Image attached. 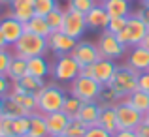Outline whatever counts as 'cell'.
<instances>
[{
	"instance_id": "5",
	"label": "cell",
	"mask_w": 149,
	"mask_h": 137,
	"mask_svg": "<svg viewBox=\"0 0 149 137\" xmlns=\"http://www.w3.org/2000/svg\"><path fill=\"white\" fill-rule=\"evenodd\" d=\"M147 30L149 28L146 26V23H143L136 13H130L128 19H127L125 28L117 34V38H119L121 43H125L127 47H136V45L142 43V40L147 34Z\"/></svg>"
},
{
	"instance_id": "46",
	"label": "cell",
	"mask_w": 149,
	"mask_h": 137,
	"mask_svg": "<svg viewBox=\"0 0 149 137\" xmlns=\"http://www.w3.org/2000/svg\"><path fill=\"white\" fill-rule=\"evenodd\" d=\"M13 0H0V6H10Z\"/></svg>"
},
{
	"instance_id": "24",
	"label": "cell",
	"mask_w": 149,
	"mask_h": 137,
	"mask_svg": "<svg viewBox=\"0 0 149 137\" xmlns=\"http://www.w3.org/2000/svg\"><path fill=\"white\" fill-rule=\"evenodd\" d=\"M25 30H26V32H32V34H38V36H42V38H47L51 34L47 19L40 17V15H34V17L25 25Z\"/></svg>"
},
{
	"instance_id": "34",
	"label": "cell",
	"mask_w": 149,
	"mask_h": 137,
	"mask_svg": "<svg viewBox=\"0 0 149 137\" xmlns=\"http://www.w3.org/2000/svg\"><path fill=\"white\" fill-rule=\"evenodd\" d=\"M30 130V115L29 116H19V118H13V134L26 137Z\"/></svg>"
},
{
	"instance_id": "38",
	"label": "cell",
	"mask_w": 149,
	"mask_h": 137,
	"mask_svg": "<svg viewBox=\"0 0 149 137\" xmlns=\"http://www.w3.org/2000/svg\"><path fill=\"white\" fill-rule=\"evenodd\" d=\"M83 137H113V134H109V131L102 130L100 126H91Z\"/></svg>"
},
{
	"instance_id": "28",
	"label": "cell",
	"mask_w": 149,
	"mask_h": 137,
	"mask_svg": "<svg viewBox=\"0 0 149 137\" xmlns=\"http://www.w3.org/2000/svg\"><path fill=\"white\" fill-rule=\"evenodd\" d=\"M87 130H89V126L83 122V120H79L76 116V118H70V122H68V126H66L64 134L68 135V137H83L85 134H87Z\"/></svg>"
},
{
	"instance_id": "3",
	"label": "cell",
	"mask_w": 149,
	"mask_h": 137,
	"mask_svg": "<svg viewBox=\"0 0 149 137\" xmlns=\"http://www.w3.org/2000/svg\"><path fill=\"white\" fill-rule=\"evenodd\" d=\"M138 75L140 73L136 70H132L130 66H119L113 75L109 87L115 90V94L119 96V100H125L128 98L134 90H138Z\"/></svg>"
},
{
	"instance_id": "29",
	"label": "cell",
	"mask_w": 149,
	"mask_h": 137,
	"mask_svg": "<svg viewBox=\"0 0 149 137\" xmlns=\"http://www.w3.org/2000/svg\"><path fill=\"white\" fill-rule=\"evenodd\" d=\"M57 8H61L58 0H34V13L40 15V17H47Z\"/></svg>"
},
{
	"instance_id": "7",
	"label": "cell",
	"mask_w": 149,
	"mask_h": 137,
	"mask_svg": "<svg viewBox=\"0 0 149 137\" xmlns=\"http://www.w3.org/2000/svg\"><path fill=\"white\" fill-rule=\"evenodd\" d=\"M117 68L119 66L115 64V60H109V58H100V60H96L93 66H87V68L81 70V73L83 75H89L93 77V79L96 81V83L100 85H109L113 79V75H115Z\"/></svg>"
},
{
	"instance_id": "6",
	"label": "cell",
	"mask_w": 149,
	"mask_h": 137,
	"mask_svg": "<svg viewBox=\"0 0 149 137\" xmlns=\"http://www.w3.org/2000/svg\"><path fill=\"white\" fill-rule=\"evenodd\" d=\"M102 90V85L96 83L93 77L89 75H79L70 83V96H76L81 101H95L98 100V94Z\"/></svg>"
},
{
	"instance_id": "26",
	"label": "cell",
	"mask_w": 149,
	"mask_h": 137,
	"mask_svg": "<svg viewBox=\"0 0 149 137\" xmlns=\"http://www.w3.org/2000/svg\"><path fill=\"white\" fill-rule=\"evenodd\" d=\"M128 103L132 105L134 109H138L143 116L149 113V92H143V90H134L130 96L127 98Z\"/></svg>"
},
{
	"instance_id": "39",
	"label": "cell",
	"mask_w": 149,
	"mask_h": 137,
	"mask_svg": "<svg viewBox=\"0 0 149 137\" xmlns=\"http://www.w3.org/2000/svg\"><path fill=\"white\" fill-rule=\"evenodd\" d=\"M11 81L8 79V75H0V98H6L10 94Z\"/></svg>"
},
{
	"instance_id": "21",
	"label": "cell",
	"mask_w": 149,
	"mask_h": 137,
	"mask_svg": "<svg viewBox=\"0 0 149 137\" xmlns=\"http://www.w3.org/2000/svg\"><path fill=\"white\" fill-rule=\"evenodd\" d=\"M26 73H29V68H26V58L13 54V56H11V62H10V68H8V72H6L8 79H10L11 83H17V81H21Z\"/></svg>"
},
{
	"instance_id": "32",
	"label": "cell",
	"mask_w": 149,
	"mask_h": 137,
	"mask_svg": "<svg viewBox=\"0 0 149 137\" xmlns=\"http://www.w3.org/2000/svg\"><path fill=\"white\" fill-rule=\"evenodd\" d=\"M10 98H13V100L17 101V103H21V105H23V107H25L29 113L38 111V105H36V96H34V94L25 92V94H15V96H10Z\"/></svg>"
},
{
	"instance_id": "51",
	"label": "cell",
	"mask_w": 149,
	"mask_h": 137,
	"mask_svg": "<svg viewBox=\"0 0 149 137\" xmlns=\"http://www.w3.org/2000/svg\"><path fill=\"white\" fill-rule=\"evenodd\" d=\"M10 137H23V135H17V134H13V135H10Z\"/></svg>"
},
{
	"instance_id": "14",
	"label": "cell",
	"mask_w": 149,
	"mask_h": 137,
	"mask_svg": "<svg viewBox=\"0 0 149 137\" xmlns=\"http://www.w3.org/2000/svg\"><path fill=\"white\" fill-rule=\"evenodd\" d=\"M127 66H130L138 73L149 72V51L142 45L130 47V51L127 53Z\"/></svg>"
},
{
	"instance_id": "15",
	"label": "cell",
	"mask_w": 149,
	"mask_h": 137,
	"mask_svg": "<svg viewBox=\"0 0 149 137\" xmlns=\"http://www.w3.org/2000/svg\"><path fill=\"white\" fill-rule=\"evenodd\" d=\"M11 17H15L17 21H21L23 25L30 21L34 17V0H13L10 4V13Z\"/></svg>"
},
{
	"instance_id": "19",
	"label": "cell",
	"mask_w": 149,
	"mask_h": 137,
	"mask_svg": "<svg viewBox=\"0 0 149 137\" xmlns=\"http://www.w3.org/2000/svg\"><path fill=\"white\" fill-rule=\"evenodd\" d=\"M100 109L102 107H100V103L96 100L95 101H83L77 118L83 120L89 128H91V126H96V124H98V116H100Z\"/></svg>"
},
{
	"instance_id": "12",
	"label": "cell",
	"mask_w": 149,
	"mask_h": 137,
	"mask_svg": "<svg viewBox=\"0 0 149 137\" xmlns=\"http://www.w3.org/2000/svg\"><path fill=\"white\" fill-rule=\"evenodd\" d=\"M45 40H47V49L51 53H55L57 56H61V54H70L74 51V47L77 45V40L70 38L68 34H64L62 30L61 32H51Z\"/></svg>"
},
{
	"instance_id": "9",
	"label": "cell",
	"mask_w": 149,
	"mask_h": 137,
	"mask_svg": "<svg viewBox=\"0 0 149 137\" xmlns=\"http://www.w3.org/2000/svg\"><path fill=\"white\" fill-rule=\"evenodd\" d=\"M96 45H98L100 56L102 58H109V60H117V58H121L125 53H127V45L121 43L119 38H117L115 34H109L108 30L102 32V36L98 38Z\"/></svg>"
},
{
	"instance_id": "43",
	"label": "cell",
	"mask_w": 149,
	"mask_h": 137,
	"mask_svg": "<svg viewBox=\"0 0 149 137\" xmlns=\"http://www.w3.org/2000/svg\"><path fill=\"white\" fill-rule=\"evenodd\" d=\"M113 137H138V135H136L134 130H117Z\"/></svg>"
},
{
	"instance_id": "13",
	"label": "cell",
	"mask_w": 149,
	"mask_h": 137,
	"mask_svg": "<svg viewBox=\"0 0 149 137\" xmlns=\"http://www.w3.org/2000/svg\"><path fill=\"white\" fill-rule=\"evenodd\" d=\"M0 30H2L4 38H6L8 45H13L19 38L25 34V25L21 21H17L15 17L11 15H6V17L0 21Z\"/></svg>"
},
{
	"instance_id": "18",
	"label": "cell",
	"mask_w": 149,
	"mask_h": 137,
	"mask_svg": "<svg viewBox=\"0 0 149 137\" xmlns=\"http://www.w3.org/2000/svg\"><path fill=\"white\" fill-rule=\"evenodd\" d=\"M68 122H70V118H68V116H66L62 111H57V113H49V115H45V124H47V134H49V137L58 135V134H64Z\"/></svg>"
},
{
	"instance_id": "2",
	"label": "cell",
	"mask_w": 149,
	"mask_h": 137,
	"mask_svg": "<svg viewBox=\"0 0 149 137\" xmlns=\"http://www.w3.org/2000/svg\"><path fill=\"white\" fill-rule=\"evenodd\" d=\"M13 54L17 56H23V58H32V56H44L47 53V40L38 34H32V32H26L15 41L13 45Z\"/></svg>"
},
{
	"instance_id": "31",
	"label": "cell",
	"mask_w": 149,
	"mask_h": 137,
	"mask_svg": "<svg viewBox=\"0 0 149 137\" xmlns=\"http://www.w3.org/2000/svg\"><path fill=\"white\" fill-rule=\"evenodd\" d=\"M19 83L23 85V88H25L26 92H30V94H36L40 88H44L45 87V81L44 79H38V77H34V75H30V73H26L25 77H23Z\"/></svg>"
},
{
	"instance_id": "47",
	"label": "cell",
	"mask_w": 149,
	"mask_h": 137,
	"mask_svg": "<svg viewBox=\"0 0 149 137\" xmlns=\"http://www.w3.org/2000/svg\"><path fill=\"white\" fill-rule=\"evenodd\" d=\"M2 111H4V98H0V115H2Z\"/></svg>"
},
{
	"instance_id": "35",
	"label": "cell",
	"mask_w": 149,
	"mask_h": 137,
	"mask_svg": "<svg viewBox=\"0 0 149 137\" xmlns=\"http://www.w3.org/2000/svg\"><path fill=\"white\" fill-rule=\"evenodd\" d=\"M127 19H128V17H111V19H109V23H108V28H106V30H108L109 34H115V36H117V34H119L121 30L125 28V25H127Z\"/></svg>"
},
{
	"instance_id": "10",
	"label": "cell",
	"mask_w": 149,
	"mask_h": 137,
	"mask_svg": "<svg viewBox=\"0 0 149 137\" xmlns=\"http://www.w3.org/2000/svg\"><path fill=\"white\" fill-rule=\"evenodd\" d=\"M74 58H76V62L81 66V70L87 68V66H93L96 60H100V51H98V45L93 43V41H77V45L74 47L72 53Z\"/></svg>"
},
{
	"instance_id": "37",
	"label": "cell",
	"mask_w": 149,
	"mask_h": 137,
	"mask_svg": "<svg viewBox=\"0 0 149 137\" xmlns=\"http://www.w3.org/2000/svg\"><path fill=\"white\" fill-rule=\"evenodd\" d=\"M11 56H13V53H10V49H0V75H6Z\"/></svg>"
},
{
	"instance_id": "50",
	"label": "cell",
	"mask_w": 149,
	"mask_h": 137,
	"mask_svg": "<svg viewBox=\"0 0 149 137\" xmlns=\"http://www.w3.org/2000/svg\"><path fill=\"white\" fill-rule=\"evenodd\" d=\"M106 0H95V4H104Z\"/></svg>"
},
{
	"instance_id": "53",
	"label": "cell",
	"mask_w": 149,
	"mask_h": 137,
	"mask_svg": "<svg viewBox=\"0 0 149 137\" xmlns=\"http://www.w3.org/2000/svg\"><path fill=\"white\" fill-rule=\"evenodd\" d=\"M0 137H4V135H0Z\"/></svg>"
},
{
	"instance_id": "25",
	"label": "cell",
	"mask_w": 149,
	"mask_h": 137,
	"mask_svg": "<svg viewBox=\"0 0 149 137\" xmlns=\"http://www.w3.org/2000/svg\"><path fill=\"white\" fill-rule=\"evenodd\" d=\"M2 115L10 116V118H19V116H29V115H32V113H29L21 103H17L13 98L6 96L4 98V111H2Z\"/></svg>"
},
{
	"instance_id": "16",
	"label": "cell",
	"mask_w": 149,
	"mask_h": 137,
	"mask_svg": "<svg viewBox=\"0 0 149 137\" xmlns=\"http://www.w3.org/2000/svg\"><path fill=\"white\" fill-rule=\"evenodd\" d=\"M85 23H87V28L91 30H106L109 23V15L102 4H96L91 11L85 13Z\"/></svg>"
},
{
	"instance_id": "30",
	"label": "cell",
	"mask_w": 149,
	"mask_h": 137,
	"mask_svg": "<svg viewBox=\"0 0 149 137\" xmlns=\"http://www.w3.org/2000/svg\"><path fill=\"white\" fill-rule=\"evenodd\" d=\"M45 19H47V25H49L51 32H61L62 25H64V10L57 8V10H53Z\"/></svg>"
},
{
	"instance_id": "40",
	"label": "cell",
	"mask_w": 149,
	"mask_h": 137,
	"mask_svg": "<svg viewBox=\"0 0 149 137\" xmlns=\"http://www.w3.org/2000/svg\"><path fill=\"white\" fill-rule=\"evenodd\" d=\"M138 90L149 92V72H142L138 75Z\"/></svg>"
},
{
	"instance_id": "8",
	"label": "cell",
	"mask_w": 149,
	"mask_h": 137,
	"mask_svg": "<svg viewBox=\"0 0 149 137\" xmlns=\"http://www.w3.org/2000/svg\"><path fill=\"white\" fill-rule=\"evenodd\" d=\"M115 115H117L119 130H134L143 120V115L128 103L127 98H125V100H119L115 103Z\"/></svg>"
},
{
	"instance_id": "41",
	"label": "cell",
	"mask_w": 149,
	"mask_h": 137,
	"mask_svg": "<svg viewBox=\"0 0 149 137\" xmlns=\"http://www.w3.org/2000/svg\"><path fill=\"white\" fill-rule=\"evenodd\" d=\"M134 131H136V135H138V137H149V120L143 118L142 122L134 128Z\"/></svg>"
},
{
	"instance_id": "23",
	"label": "cell",
	"mask_w": 149,
	"mask_h": 137,
	"mask_svg": "<svg viewBox=\"0 0 149 137\" xmlns=\"http://www.w3.org/2000/svg\"><path fill=\"white\" fill-rule=\"evenodd\" d=\"M26 137H49L47 134V124H45V115L40 111H34L30 115V130Z\"/></svg>"
},
{
	"instance_id": "36",
	"label": "cell",
	"mask_w": 149,
	"mask_h": 137,
	"mask_svg": "<svg viewBox=\"0 0 149 137\" xmlns=\"http://www.w3.org/2000/svg\"><path fill=\"white\" fill-rule=\"evenodd\" d=\"M0 135H4V137L13 135V118H10L6 115H0Z\"/></svg>"
},
{
	"instance_id": "4",
	"label": "cell",
	"mask_w": 149,
	"mask_h": 137,
	"mask_svg": "<svg viewBox=\"0 0 149 137\" xmlns=\"http://www.w3.org/2000/svg\"><path fill=\"white\" fill-rule=\"evenodd\" d=\"M81 73V66L76 62L72 54H61L57 56L55 64L51 66V75L57 83H72L77 75Z\"/></svg>"
},
{
	"instance_id": "44",
	"label": "cell",
	"mask_w": 149,
	"mask_h": 137,
	"mask_svg": "<svg viewBox=\"0 0 149 137\" xmlns=\"http://www.w3.org/2000/svg\"><path fill=\"white\" fill-rule=\"evenodd\" d=\"M8 41H6V38H4V34H2V30H0V49H8Z\"/></svg>"
},
{
	"instance_id": "45",
	"label": "cell",
	"mask_w": 149,
	"mask_h": 137,
	"mask_svg": "<svg viewBox=\"0 0 149 137\" xmlns=\"http://www.w3.org/2000/svg\"><path fill=\"white\" fill-rule=\"evenodd\" d=\"M142 47H146V49L149 51V30H147V34L143 36V40H142V43H140Z\"/></svg>"
},
{
	"instance_id": "27",
	"label": "cell",
	"mask_w": 149,
	"mask_h": 137,
	"mask_svg": "<svg viewBox=\"0 0 149 137\" xmlns=\"http://www.w3.org/2000/svg\"><path fill=\"white\" fill-rule=\"evenodd\" d=\"M81 105H83V101L77 100L76 96H66V100H64V103H62V109H61V111L64 113L68 118H76V116L79 115Z\"/></svg>"
},
{
	"instance_id": "42",
	"label": "cell",
	"mask_w": 149,
	"mask_h": 137,
	"mask_svg": "<svg viewBox=\"0 0 149 137\" xmlns=\"http://www.w3.org/2000/svg\"><path fill=\"white\" fill-rule=\"evenodd\" d=\"M136 15H138L143 23H146V26L149 28V6H142L138 11H136Z\"/></svg>"
},
{
	"instance_id": "48",
	"label": "cell",
	"mask_w": 149,
	"mask_h": 137,
	"mask_svg": "<svg viewBox=\"0 0 149 137\" xmlns=\"http://www.w3.org/2000/svg\"><path fill=\"white\" fill-rule=\"evenodd\" d=\"M142 2V6H149V0H140Z\"/></svg>"
},
{
	"instance_id": "49",
	"label": "cell",
	"mask_w": 149,
	"mask_h": 137,
	"mask_svg": "<svg viewBox=\"0 0 149 137\" xmlns=\"http://www.w3.org/2000/svg\"><path fill=\"white\" fill-rule=\"evenodd\" d=\"M53 137H68L66 134H58V135H53Z\"/></svg>"
},
{
	"instance_id": "1",
	"label": "cell",
	"mask_w": 149,
	"mask_h": 137,
	"mask_svg": "<svg viewBox=\"0 0 149 137\" xmlns=\"http://www.w3.org/2000/svg\"><path fill=\"white\" fill-rule=\"evenodd\" d=\"M36 105L38 111L42 115H49V113H57L62 109V103L66 100V92L62 90L58 85H45L40 88L36 94Z\"/></svg>"
},
{
	"instance_id": "22",
	"label": "cell",
	"mask_w": 149,
	"mask_h": 137,
	"mask_svg": "<svg viewBox=\"0 0 149 137\" xmlns=\"http://www.w3.org/2000/svg\"><path fill=\"white\" fill-rule=\"evenodd\" d=\"M102 6L108 11L109 19L111 17H128V15L132 13L130 0H106Z\"/></svg>"
},
{
	"instance_id": "11",
	"label": "cell",
	"mask_w": 149,
	"mask_h": 137,
	"mask_svg": "<svg viewBox=\"0 0 149 137\" xmlns=\"http://www.w3.org/2000/svg\"><path fill=\"white\" fill-rule=\"evenodd\" d=\"M87 30V23H85V15L74 10H64V25H62V32L68 34L74 40H79Z\"/></svg>"
},
{
	"instance_id": "20",
	"label": "cell",
	"mask_w": 149,
	"mask_h": 137,
	"mask_svg": "<svg viewBox=\"0 0 149 137\" xmlns=\"http://www.w3.org/2000/svg\"><path fill=\"white\" fill-rule=\"evenodd\" d=\"M26 68H29V73L38 79H45L47 75H51V64L45 60V54L44 56H32V58H26Z\"/></svg>"
},
{
	"instance_id": "33",
	"label": "cell",
	"mask_w": 149,
	"mask_h": 137,
	"mask_svg": "<svg viewBox=\"0 0 149 137\" xmlns=\"http://www.w3.org/2000/svg\"><path fill=\"white\" fill-rule=\"evenodd\" d=\"M95 0H68V10H74V11H79V13H87L95 8Z\"/></svg>"
},
{
	"instance_id": "17",
	"label": "cell",
	"mask_w": 149,
	"mask_h": 137,
	"mask_svg": "<svg viewBox=\"0 0 149 137\" xmlns=\"http://www.w3.org/2000/svg\"><path fill=\"white\" fill-rule=\"evenodd\" d=\"M100 116H98V124L102 130L109 131V134H115L119 130V124H117V115H115V105H100Z\"/></svg>"
},
{
	"instance_id": "52",
	"label": "cell",
	"mask_w": 149,
	"mask_h": 137,
	"mask_svg": "<svg viewBox=\"0 0 149 137\" xmlns=\"http://www.w3.org/2000/svg\"><path fill=\"white\" fill-rule=\"evenodd\" d=\"M143 118H146V120H149V113H147V115H146V116H143Z\"/></svg>"
}]
</instances>
